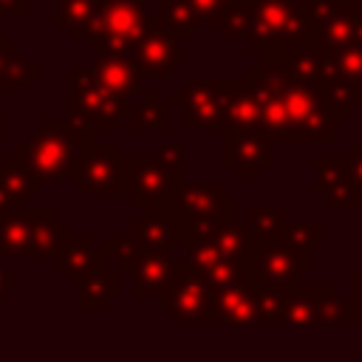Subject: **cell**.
Here are the masks:
<instances>
[{
    "mask_svg": "<svg viewBox=\"0 0 362 362\" xmlns=\"http://www.w3.org/2000/svg\"><path fill=\"white\" fill-rule=\"evenodd\" d=\"M40 79H42V68L34 59L23 57L20 51H14L6 59V65L0 68V90L3 93H28V88Z\"/></svg>",
    "mask_w": 362,
    "mask_h": 362,
    "instance_id": "1f68e13d",
    "label": "cell"
},
{
    "mask_svg": "<svg viewBox=\"0 0 362 362\" xmlns=\"http://www.w3.org/2000/svg\"><path fill=\"white\" fill-rule=\"evenodd\" d=\"M178 184L170 178L158 156H122V192L139 209L164 206Z\"/></svg>",
    "mask_w": 362,
    "mask_h": 362,
    "instance_id": "8fae6325",
    "label": "cell"
},
{
    "mask_svg": "<svg viewBox=\"0 0 362 362\" xmlns=\"http://www.w3.org/2000/svg\"><path fill=\"white\" fill-rule=\"evenodd\" d=\"M359 107H362V105H359Z\"/></svg>",
    "mask_w": 362,
    "mask_h": 362,
    "instance_id": "681fc988",
    "label": "cell"
},
{
    "mask_svg": "<svg viewBox=\"0 0 362 362\" xmlns=\"http://www.w3.org/2000/svg\"><path fill=\"white\" fill-rule=\"evenodd\" d=\"M14 283H17V274H14V272H6V266H3V255H0V311L6 308L3 288H6V286H14Z\"/></svg>",
    "mask_w": 362,
    "mask_h": 362,
    "instance_id": "b9f144b4",
    "label": "cell"
},
{
    "mask_svg": "<svg viewBox=\"0 0 362 362\" xmlns=\"http://www.w3.org/2000/svg\"><path fill=\"white\" fill-rule=\"evenodd\" d=\"M0 144H3V141H0ZM0 158H3V153H0Z\"/></svg>",
    "mask_w": 362,
    "mask_h": 362,
    "instance_id": "c3c4849f",
    "label": "cell"
},
{
    "mask_svg": "<svg viewBox=\"0 0 362 362\" xmlns=\"http://www.w3.org/2000/svg\"><path fill=\"white\" fill-rule=\"evenodd\" d=\"M252 288H255L257 322L286 325V297H288V288H280V286H252Z\"/></svg>",
    "mask_w": 362,
    "mask_h": 362,
    "instance_id": "836d02e7",
    "label": "cell"
},
{
    "mask_svg": "<svg viewBox=\"0 0 362 362\" xmlns=\"http://www.w3.org/2000/svg\"><path fill=\"white\" fill-rule=\"evenodd\" d=\"M68 221L57 215L54 206L31 204V226H28V260H48L62 246L68 235Z\"/></svg>",
    "mask_w": 362,
    "mask_h": 362,
    "instance_id": "ffe728a7",
    "label": "cell"
},
{
    "mask_svg": "<svg viewBox=\"0 0 362 362\" xmlns=\"http://www.w3.org/2000/svg\"><path fill=\"white\" fill-rule=\"evenodd\" d=\"M252 6V28L243 40L246 48L257 57L277 59L311 40V23L305 8L291 0H249Z\"/></svg>",
    "mask_w": 362,
    "mask_h": 362,
    "instance_id": "3957f363",
    "label": "cell"
},
{
    "mask_svg": "<svg viewBox=\"0 0 362 362\" xmlns=\"http://www.w3.org/2000/svg\"><path fill=\"white\" fill-rule=\"evenodd\" d=\"M175 269H178L175 252H141L139 249V255L133 257V263L124 272V274H130V297H136V300L161 297L170 288Z\"/></svg>",
    "mask_w": 362,
    "mask_h": 362,
    "instance_id": "e0dca14e",
    "label": "cell"
},
{
    "mask_svg": "<svg viewBox=\"0 0 362 362\" xmlns=\"http://www.w3.org/2000/svg\"><path fill=\"white\" fill-rule=\"evenodd\" d=\"M51 260L54 272L62 274L68 286H79L90 272L107 266V255L102 246H96L93 232H68Z\"/></svg>",
    "mask_w": 362,
    "mask_h": 362,
    "instance_id": "2e32d148",
    "label": "cell"
},
{
    "mask_svg": "<svg viewBox=\"0 0 362 362\" xmlns=\"http://www.w3.org/2000/svg\"><path fill=\"white\" fill-rule=\"evenodd\" d=\"M28 226H31V204L0 212V255L3 257H28Z\"/></svg>",
    "mask_w": 362,
    "mask_h": 362,
    "instance_id": "4316f807",
    "label": "cell"
},
{
    "mask_svg": "<svg viewBox=\"0 0 362 362\" xmlns=\"http://www.w3.org/2000/svg\"><path fill=\"white\" fill-rule=\"evenodd\" d=\"M79 308L82 311H105L110 300L122 294V274L110 266L90 272L79 286Z\"/></svg>",
    "mask_w": 362,
    "mask_h": 362,
    "instance_id": "cb8c5ba5",
    "label": "cell"
},
{
    "mask_svg": "<svg viewBox=\"0 0 362 362\" xmlns=\"http://www.w3.org/2000/svg\"><path fill=\"white\" fill-rule=\"evenodd\" d=\"M348 170H351V178H354V184H356V189L362 192V141H354L351 147H348Z\"/></svg>",
    "mask_w": 362,
    "mask_h": 362,
    "instance_id": "ab89813d",
    "label": "cell"
},
{
    "mask_svg": "<svg viewBox=\"0 0 362 362\" xmlns=\"http://www.w3.org/2000/svg\"><path fill=\"white\" fill-rule=\"evenodd\" d=\"M68 99H65V113L76 122H82L93 133H116L122 122L130 116V102L116 99L110 90H105L93 74L82 65H68Z\"/></svg>",
    "mask_w": 362,
    "mask_h": 362,
    "instance_id": "5b68a950",
    "label": "cell"
},
{
    "mask_svg": "<svg viewBox=\"0 0 362 362\" xmlns=\"http://www.w3.org/2000/svg\"><path fill=\"white\" fill-rule=\"evenodd\" d=\"M14 51H17V42H14V40H8V37H6V31H3V25H0V68L6 65V59H8Z\"/></svg>",
    "mask_w": 362,
    "mask_h": 362,
    "instance_id": "7bdbcfd3",
    "label": "cell"
},
{
    "mask_svg": "<svg viewBox=\"0 0 362 362\" xmlns=\"http://www.w3.org/2000/svg\"><path fill=\"white\" fill-rule=\"evenodd\" d=\"M283 238L303 249H322L325 246V221L322 218H297L294 223H286Z\"/></svg>",
    "mask_w": 362,
    "mask_h": 362,
    "instance_id": "e575fe53",
    "label": "cell"
},
{
    "mask_svg": "<svg viewBox=\"0 0 362 362\" xmlns=\"http://www.w3.org/2000/svg\"><path fill=\"white\" fill-rule=\"evenodd\" d=\"M212 322H218V325H246V322H257V314H255V288H252V283L243 280V283H232V286L215 288Z\"/></svg>",
    "mask_w": 362,
    "mask_h": 362,
    "instance_id": "7402d4cb",
    "label": "cell"
},
{
    "mask_svg": "<svg viewBox=\"0 0 362 362\" xmlns=\"http://www.w3.org/2000/svg\"><path fill=\"white\" fill-rule=\"evenodd\" d=\"M311 170H314L311 192L322 198V206L328 209H339V206L359 209L362 206V192L356 189L351 178L345 156H314Z\"/></svg>",
    "mask_w": 362,
    "mask_h": 362,
    "instance_id": "5bb4252c",
    "label": "cell"
},
{
    "mask_svg": "<svg viewBox=\"0 0 362 362\" xmlns=\"http://www.w3.org/2000/svg\"><path fill=\"white\" fill-rule=\"evenodd\" d=\"M226 127H260V102L246 76L226 79Z\"/></svg>",
    "mask_w": 362,
    "mask_h": 362,
    "instance_id": "484cf974",
    "label": "cell"
},
{
    "mask_svg": "<svg viewBox=\"0 0 362 362\" xmlns=\"http://www.w3.org/2000/svg\"><path fill=\"white\" fill-rule=\"evenodd\" d=\"M212 300H215V286L178 257L173 283L161 297H156V305L167 311L175 325H187V322H212Z\"/></svg>",
    "mask_w": 362,
    "mask_h": 362,
    "instance_id": "ba28073f",
    "label": "cell"
},
{
    "mask_svg": "<svg viewBox=\"0 0 362 362\" xmlns=\"http://www.w3.org/2000/svg\"><path fill=\"white\" fill-rule=\"evenodd\" d=\"M255 243H266V240H277L283 238L286 232V223H288V209L280 206V204H266V206H249L246 215H243Z\"/></svg>",
    "mask_w": 362,
    "mask_h": 362,
    "instance_id": "4dcf8cb0",
    "label": "cell"
},
{
    "mask_svg": "<svg viewBox=\"0 0 362 362\" xmlns=\"http://www.w3.org/2000/svg\"><path fill=\"white\" fill-rule=\"evenodd\" d=\"M150 28H156V17L147 14L144 0H99L93 20L82 31V40L90 42L93 54L130 57L139 37Z\"/></svg>",
    "mask_w": 362,
    "mask_h": 362,
    "instance_id": "277c9868",
    "label": "cell"
},
{
    "mask_svg": "<svg viewBox=\"0 0 362 362\" xmlns=\"http://www.w3.org/2000/svg\"><path fill=\"white\" fill-rule=\"evenodd\" d=\"M303 8L311 23L314 45L362 51V11H356L351 0H314Z\"/></svg>",
    "mask_w": 362,
    "mask_h": 362,
    "instance_id": "30bf717a",
    "label": "cell"
},
{
    "mask_svg": "<svg viewBox=\"0 0 362 362\" xmlns=\"http://www.w3.org/2000/svg\"><path fill=\"white\" fill-rule=\"evenodd\" d=\"M167 206L178 212V221H226L235 215V192L218 181H184L170 192Z\"/></svg>",
    "mask_w": 362,
    "mask_h": 362,
    "instance_id": "7c38bea8",
    "label": "cell"
},
{
    "mask_svg": "<svg viewBox=\"0 0 362 362\" xmlns=\"http://www.w3.org/2000/svg\"><path fill=\"white\" fill-rule=\"evenodd\" d=\"M133 65L141 71V76H156V79H170L175 74V68L184 65V51H181V40L170 37L167 31H161L158 25L144 31L139 37V42L130 51Z\"/></svg>",
    "mask_w": 362,
    "mask_h": 362,
    "instance_id": "9a60e30c",
    "label": "cell"
},
{
    "mask_svg": "<svg viewBox=\"0 0 362 362\" xmlns=\"http://www.w3.org/2000/svg\"><path fill=\"white\" fill-rule=\"evenodd\" d=\"M42 187L45 184L40 178H34L14 158V153L0 158V212L14 209V206H28L42 192Z\"/></svg>",
    "mask_w": 362,
    "mask_h": 362,
    "instance_id": "44dd1931",
    "label": "cell"
},
{
    "mask_svg": "<svg viewBox=\"0 0 362 362\" xmlns=\"http://www.w3.org/2000/svg\"><path fill=\"white\" fill-rule=\"evenodd\" d=\"M173 105H181L184 113V130H223L226 127V79H198L187 76L181 82V90L173 93Z\"/></svg>",
    "mask_w": 362,
    "mask_h": 362,
    "instance_id": "9c48e42d",
    "label": "cell"
},
{
    "mask_svg": "<svg viewBox=\"0 0 362 362\" xmlns=\"http://www.w3.org/2000/svg\"><path fill=\"white\" fill-rule=\"evenodd\" d=\"M221 133V167L232 173L238 184H257L274 167V139L260 127H223Z\"/></svg>",
    "mask_w": 362,
    "mask_h": 362,
    "instance_id": "8992f818",
    "label": "cell"
},
{
    "mask_svg": "<svg viewBox=\"0 0 362 362\" xmlns=\"http://www.w3.org/2000/svg\"><path fill=\"white\" fill-rule=\"evenodd\" d=\"M249 76L266 82L286 116H288V124H291V133H294V144H337V124L339 119L314 96V90L308 85H303L300 79H294L280 59H266L260 65H249L246 71Z\"/></svg>",
    "mask_w": 362,
    "mask_h": 362,
    "instance_id": "7a4b0ae2",
    "label": "cell"
},
{
    "mask_svg": "<svg viewBox=\"0 0 362 362\" xmlns=\"http://www.w3.org/2000/svg\"><path fill=\"white\" fill-rule=\"evenodd\" d=\"M189 3H192L195 14H198V23L201 25H209V28L218 25L221 11H223V3L221 0H189Z\"/></svg>",
    "mask_w": 362,
    "mask_h": 362,
    "instance_id": "74e56055",
    "label": "cell"
},
{
    "mask_svg": "<svg viewBox=\"0 0 362 362\" xmlns=\"http://www.w3.org/2000/svg\"><path fill=\"white\" fill-rule=\"evenodd\" d=\"M156 156L164 164V170L170 173V178L181 187L184 184V144L181 141H161Z\"/></svg>",
    "mask_w": 362,
    "mask_h": 362,
    "instance_id": "8d00e7d4",
    "label": "cell"
},
{
    "mask_svg": "<svg viewBox=\"0 0 362 362\" xmlns=\"http://www.w3.org/2000/svg\"><path fill=\"white\" fill-rule=\"evenodd\" d=\"M351 6H354L356 11H362V0H351Z\"/></svg>",
    "mask_w": 362,
    "mask_h": 362,
    "instance_id": "f6af8a7d",
    "label": "cell"
},
{
    "mask_svg": "<svg viewBox=\"0 0 362 362\" xmlns=\"http://www.w3.org/2000/svg\"><path fill=\"white\" fill-rule=\"evenodd\" d=\"M291 3H297V6H308V3H314V0H291Z\"/></svg>",
    "mask_w": 362,
    "mask_h": 362,
    "instance_id": "bcb514c9",
    "label": "cell"
},
{
    "mask_svg": "<svg viewBox=\"0 0 362 362\" xmlns=\"http://www.w3.org/2000/svg\"><path fill=\"white\" fill-rule=\"evenodd\" d=\"M31 11V0H0V14L25 17Z\"/></svg>",
    "mask_w": 362,
    "mask_h": 362,
    "instance_id": "60d3db41",
    "label": "cell"
},
{
    "mask_svg": "<svg viewBox=\"0 0 362 362\" xmlns=\"http://www.w3.org/2000/svg\"><path fill=\"white\" fill-rule=\"evenodd\" d=\"M221 3H223V6H226V3H235V0H221Z\"/></svg>",
    "mask_w": 362,
    "mask_h": 362,
    "instance_id": "7dc6e473",
    "label": "cell"
},
{
    "mask_svg": "<svg viewBox=\"0 0 362 362\" xmlns=\"http://www.w3.org/2000/svg\"><path fill=\"white\" fill-rule=\"evenodd\" d=\"M99 0H54V28H59L71 42L82 40L85 25L93 20Z\"/></svg>",
    "mask_w": 362,
    "mask_h": 362,
    "instance_id": "f546056e",
    "label": "cell"
},
{
    "mask_svg": "<svg viewBox=\"0 0 362 362\" xmlns=\"http://www.w3.org/2000/svg\"><path fill=\"white\" fill-rule=\"evenodd\" d=\"M79 195H119L122 192V147L116 141H90L74 173Z\"/></svg>",
    "mask_w": 362,
    "mask_h": 362,
    "instance_id": "4fadbf2b",
    "label": "cell"
},
{
    "mask_svg": "<svg viewBox=\"0 0 362 362\" xmlns=\"http://www.w3.org/2000/svg\"><path fill=\"white\" fill-rule=\"evenodd\" d=\"M209 238H212V243L218 246V252H221L226 260L246 263L249 255H252V249H255V238H252L246 221H240V218H235V215L226 218V221H221V223L209 232Z\"/></svg>",
    "mask_w": 362,
    "mask_h": 362,
    "instance_id": "83f0119b",
    "label": "cell"
},
{
    "mask_svg": "<svg viewBox=\"0 0 362 362\" xmlns=\"http://www.w3.org/2000/svg\"><path fill=\"white\" fill-rule=\"evenodd\" d=\"M314 266V252L288 243L286 238L255 243L249 260H246V283L252 286H280L288 288L300 283L305 272Z\"/></svg>",
    "mask_w": 362,
    "mask_h": 362,
    "instance_id": "52a82bcc",
    "label": "cell"
},
{
    "mask_svg": "<svg viewBox=\"0 0 362 362\" xmlns=\"http://www.w3.org/2000/svg\"><path fill=\"white\" fill-rule=\"evenodd\" d=\"M215 28H218V34H221L223 42L246 40V37H249V28H252V6H249V0L226 3Z\"/></svg>",
    "mask_w": 362,
    "mask_h": 362,
    "instance_id": "d6a6232c",
    "label": "cell"
},
{
    "mask_svg": "<svg viewBox=\"0 0 362 362\" xmlns=\"http://www.w3.org/2000/svg\"><path fill=\"white\" fill-rule=\"evenodd\" d=\"M331 286H288L286 297V325H322V300Z\"/></svg>",
    "mask_w": 362,
    "mask_h": 362,
    "instance_id": "603a6c76",
    "label": "cell"
},
{
    "mask_svg": "<svg viewBox=\"0 0 362 362\" xmlns=\"http://www.w3.org/2000/svg\"><path fill=\"white\" fill-rule=\"evenodd\" d=\"M93 79L110 90L116 99L122 102H130L141 93V71L133 65L130 57H119V54H93L90 59V68Z\"/></svg>",
    "mask_w": 362,
    "mask_h": 362,
    "instance_id": "d6986e66",
    "label": "cell"
},
{
    "mask_svg": "<svg viewBox=\"0 0 362 362\" xmlns=\"http://www.w3.org/2000/svg\"><path fill=\"white\" fill-rule=\"evenodd\" d=\"M130 238L141 252H175L181 243L178 212L167 204L144 209V215L130 223Z\"/></svg>",
    "mask_w": 362,
    "mask_h": 362,
    "instance_id": "ac0fdd59",
    "label": "cell"
},
{
    "mask_svg": "<svg viewBox=\"0 0 362 362\" xmlns=\"http://www.w3.org/2000/svg\"><path fill=\"white\" fill-rule=\"evenodd\" d=\"M156 25L181 42H192L198 37V14L189 0H156Z\"/></svg>",
    "mask_w": 362,
    "mask_h": 362,
    "instance_id": "d4e9b609",
    "label": "cell"
},
{
    "mask_svg": "<svg viewBox=\"0 0 362 362\" xmlns=\"http://www.w3.org/2000/svg\"><path fill=\"white\" fill-rule=\"evenodd\" d=\"M93 141V130L65 116H42L40 127L14 147V158L42 184L74 181L82 153Z\"/></svg>",
    "mask_w": 362,
    "mask_h": 362,
    "instance_id": "6da1fadb",
    "label": "cell"
},
{
    "mask_svg": "<svg viewBox=\"0 0 362 362\" xmlns=\"http://www.w3.org/2000/svg\"><path fill=\"white\" fill-rule=\"evenodd\" d=\"M102 249H105V255H107V263H110V260L116 263V272H119V274H124L127 266L133 263V257L139 255V246L133 243V238H130V235L124 238V235H119V232H107Z\"/></svg>",
    "mask_w": 362,
    "mask_h": 362,
    "instance_id": "d590c367",
    "label": "cell"
},
{
    "mask_svg": "<svg viewBox=\"0 0 362 362\" xmlns=\"http://www.w3.org/2000/svg\"><path fill=\"white\" fill-rule=\"evenodd\" d=\"M351 291H348V317L351 322H362V272L351 274Z\"/></svg>",
    "mask_w": 362,
    "mask_h": 362,
    "instance_id": "f35d334b",
    "label": "cell"
},
{
    "mask_svg": "<svg viewBox=\"0 0 362 362\" xmlns=\"http://www.w3.org/2000/svg\"><path fill=\"white\" fill-rule=\"evenodd\" d=\"M130 127L136 133H144V130H156V133H170L173 127V107L167 102L158 99L156 90H147L141 96V102H136L130 107V116H127Z\"/></svg>",
    "mask_w": 362,
    "mask_h": 362,
    "instance_id": "f1b7e54d",
    "label": "cell"
},
{
    "mask_svg": "<svg viewBox=\"0 0 362 362\" xmlns=\"http://www.w3.org/2000/svg\"><path fill=\"white\" fill-rule=\"evenodd\" d=\"M0 141H3V90H0Z\"/></svg>",
    "mask_w": 362,
    "mask_h": 362,
    "instance_id": "ee69618b",
    "label": "cell"
}]
</instances>
